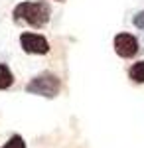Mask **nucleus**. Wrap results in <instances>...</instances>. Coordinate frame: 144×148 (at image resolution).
Listing matches in <instances>:
<instances>
[{"instance_id":"obj_5","label":"nucleus","mask_w":144,"mask_h":148,"mask_svg":"<svg viewBox=\"0 0 144 148\" xmlns=\"http://www.w3.org/2000/svg\"><path fill=\"white\" fill-rule=\"evenodd\" d=\"M12 83H14V75H12L10 67L6 63H0V91L10 89Z\"/></svg>"},{"instance_id":"obj_1","label":"nucleus","mask_w":144,"mask_h":148,"mask_svg":"<svg viewBox=\"0 0 144 148\" xmlns=\"http://www.w3.org/2000/svg\"><path fill=\"white\" fill-rule=\"evenodd\" d=\"M49 14H51V8L47 6V2H44V0H26V2H20L14 8L12 18H14V22L28 24L32 28H44L49 22Z\"/></svg>"},{"instance_id":"obj_3","label":"nucleus","mask_w":144,"mask_h":148,"mask_svg":"<svg viewBox=\"0 0 144 148\" xmlns=\"http://www.w3.org/2000/svg\"><path fill=\"white\" fill-rule=\"evenodd\" d=\"M20 47L28 56H45L49 53V42L42 34H34V32H24L20 36Z\"/></svg>"},{"instance_id":"obj_4","label":"nucleus","mask_w":144,"mask_h":148,"mask_svg":"<svg viewBox=\"0 0 144 148\" xmlns=\"http://www.w3.org/2000/svg\"><path fill=\"white\" fill-rule=\"evenodd\" d=\"M112 46H115L117 56L122 57V59H132V57L138 53V49H140L138 40H136L132 34H126V32H121V34L115 36Z\"/></svg>"},{"instance_id":"obj_8","label":"nucleus","mask_w":144,"mask_h":148,"mask_svg":"<svg viewBox=\"0 0 144 148\" xmlns=\"http://www.w3.org/2000/svg\"><path fill=\"white\" fill-rule=\"evenodd\" d=\"M132 24L138 28V30H144V10H140V12H136V14H134Z\"/></svg>"},{"instance_id":"obj_2","label":"nucleus","mask_w":144,"mask_h":148,"mask_svg":"<svg viewBox=\"0 0 144 148\" xmlns=\"http://www.w3.org/2000/svg\"><path fill=\"white\" fill-rule=\"evenodd\" d=\"M59 91H61V79L56 73H49V71H44L26 83V93L45 97V99H56Z\"/></svg>"},{"instance_id":"obj_6","label":"nucleus","mask_w":144,"mask_h":148,"mask_svg":"<svg viewBox=\"0 0 144 148\" xmlns=\"http://www.w3.org/2000/svg\"><path fill=\"white\" fill-rule=\"evenodd\" d=\"M128 77H130L134 83H144V59L130 65V69H128Z\"/></svg>"},{"instance_id":"obj_7","label":"nucleus","mask_w":144,"mask_h":148,"mask_svg":"<svg viewBox=\"0 0 144 148\" xmlns=\"http://www.w3.org/2000/svg\"><path fill=\"white\" fill-rule=\"evenodd\" d=\"M0 148H28V146H26V140L20 134H12Z\"/></svg>"},{"instance_id":"obj_9","label":"nucleus","mask_w":144,"mask_h":148,"mask_svg":"<svg viewBox=\"0 0 144 148\" xmlns=\"http://www.w3.org/2000/svg\"><path fill=\"white\" fill-rule=\"evenodd\" d=\"M56 2H65V0H56Z\"/></svg>"}]
</instances>
